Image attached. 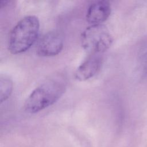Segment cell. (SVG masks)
<instances>
[{
  "mask_svg": "<svg viewBox=\"0 0 147 147\" xmlns=\"http://www.w3.org/2000/svg\"><path fill=\"white\" fill-rule=\"evenodd\" d=\"M140 67L144 76L147 75V53L143 54L140 59Z\"/></svg>",
  "mask_w": 147,
  "mask_h": 147,
  "instance_id": "obj_8",
  "label": "cell"
},
{
  "mask_svg": "<svg viewBox=\"0 0 147 147\" xmlns=\"http://www.w3.org/2000/svg\"><path fill=\"white\" fill-rule=\"evenodd\" d=\"M13 90V82L11 79L5 76L0 78V101L1 103L6 100L10 96Z\"/></svg>",
  "mask_w": 147,
  "mask_h": 147,
  "instance_id": "obj_7",
  "label": "cell"
},
{
  "mask_svg": "<svg viewBox=\"0 0 147 147\" xmlns=\"http://www.w3.org/2000/svg\"><path fill=\"white\" fill-rule=\"evenodd\" d=\"M10 1H1L0 2V7L1 8H3L4 7H5L7 5L8 3H10Z\"/></svg>",
  "mask_w": 147,
  "mask_h": 147,
  "instance_id": "obj_9",
  "label": "cell"
},
{
  "mask_svg": "<svg viewBox=\"0 0 147 147\" xmlns=\"http://www.w3.org/2000/svg\"><path fill=\"white\" fill-rule=\"evenodd\" d=\"M67 79L61 74H56L47 79L28 96L24 103L26 113L34 114L56 102L65 92Z\"/></svg>",
  "mask_w": 147,
  "mask_h": 147,
  "instance_id": "obj_1",
  "label": "cell"
},
{
  "mask_svg": "<svg viewBox=\"0 0 147 147\" xmlns=\"http://www.w3.org/2000/svg\"><path fill=\"white\" fill-rule=\"evenodd\" d=\"M111 5L107 1H98L92 3L86 13V20L91 25L102 24L110 16Z\"/></svg>",
  "mask_w": 147,
  "mask_h": 147,
  "instance_id": "obj_6",
  "label": "cell"
},
{
  "mask_svg": "<svg viewBox=\"0 0 147 147\" xmlns=\"http://www.w3.org/2000/svg\"><path fill=\"white\" fill-rule=\"evenodd\" d=\"M64 40L61 34L52 30L44 34L38 42L36 53L42 57H51L58 55L63 49Z\"/></svg>",
  "mask_w": 147,
  "mask_h": 147,
  "instance_id": "obj_4",
  "label": "cell"
},
{
  "mask_svg": "<svg viewBox=\"0 0 147 147\" xmlns=\"http://www.w3.org/2000/svg\"><path fill=\"white\" fill-rule=\"evenodd\" d=\"M102 59L99 55H91L76 69L74 74L76 80L84 82L92 78L99 70Z\"/></svg>",
  "mask_w": 147,
  "mask_h": 147,
  "instance_id": "obj_5",
  "label": "cell"
},
{
  "mask_svg": "<svg viewBox=\"0 0 147 147\" xmlns=\"http://www.w3.org/2000/svg\"><path fill=\"white\" fill-rule=\"evenodd\" d=\"M40 22L35 16H27L20 20L10 32L8 49L14 55L28 50L38 35Z\"/></svg>",
  "mask_w": 147,
  "mask_h": 147,
  "instance_id": "obj_2",
  "label": "cell"
},
{
  "mask_svg": "<svg viewBox=\"0 0 147 147\" xmlns=\"http://www.w3.org/2000/svg\"><path fill=\"white\" fill-rule=\"evenodd\" d=\"M113 38L109 30L103 24L91 25L81 36L82 45L90 55H99L111 45Z\"/></svg>",
  "mask_w": 147,
  "mask_h": 147,
  "instance_id": "obj_3",
  "label": "cell"
}]
</instances>
